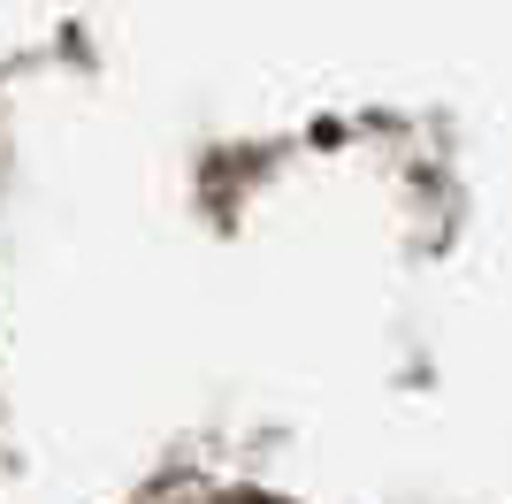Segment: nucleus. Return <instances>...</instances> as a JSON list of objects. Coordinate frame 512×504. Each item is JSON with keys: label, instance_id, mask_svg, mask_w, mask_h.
<instances>
[{"label": "nucleus", "instance_id": "1", "mask_svg": "<svg viewBox=\"0 0 512 504\" xmlns=\"http://www.w3.org/2000/svg\"><path fill=\"white\" fill-rule=\"evenodd\" d=\"M214 504H268V497H214Z\"/></svg>", "mask_w": 512, "mask_h": 504}]
</instances>
